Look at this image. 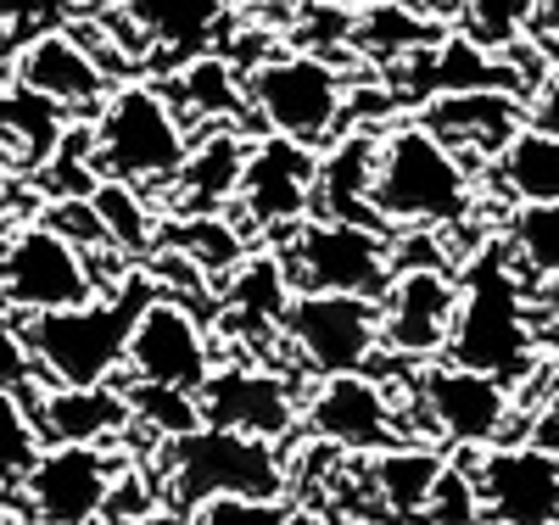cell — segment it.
<instances>
[{
  "label": "cell",
  "instance_id": "obj_33",
  "mask_svg": "<svg viewBox=\"0 0 559 525\" xmlns=\"http://www.w3.org/2000/svg\"><path fill=\"white\" fill-rule=\"evenodd\" d=\"M503 247L532 279L559 274V202H521L503 224Z\"/></svg>",
  "mask_w": 559,
  "mask_h": 525
},
{
  "label": "cell",
  "instance_id": "obj_11",
  "mask_svg": "<svg viewBox=\"0 0 559 525\" xmlns=\"http://www.w3.org/2000/svg\"><path fill=\"white\" fill-rule=\"evenodd\" d=\"M197 403H202L207 425L247 431V437H263V442H280L302 425V397L292 386V374L274 369V363H258L252 353L247 358H218L213 374L202 380Z\"/></svg>",
  "mask_w": 559,
  "mask_h": 525
},
{
  "label": "cell",
  "instance_id": "obj_47",
  "mask_svg": "<svg viewBox=\"0 0 559 525\" xmlns=\"http://www.w3.org/2000/svg\"><path fill=\"white\" fill-rule=\"evenodd\" d=\"M90 525H112V520H90Z\"/></svg>",
  "mask_w": 559,
  "mask_h": 525
},
{
  "label": "cell",
  "instance_id": "obj_29",
  "mask_svg": "<svg viewBox=\"0 0 559 525\" xmlns=\"http://www.w3.org/2000/svg\"><path fill=\"white\" fill-rule=\"evenodd\" d=\"M73 118L57 107V102H45L39 90H28V84H0V146L12 152V163L23 168V174H34L45 157L57 152V140H62V129H68Z\"/></svg>",
  "mask_w": 559,
  "mask_h": 525
},
{
  "label": "cell",
  "instance_id": "obj_6",
  "mask_svg": "<svg viewBox=\"0 0 559 525\" xmlns=\"http://www.w3.org/2000/svg\"><path fill=\"white\" fill-rule=\"evenodd\" d=\"M241 79H247V107L258 112V123L274 129V134L302 140V146H331L353 118L347 73L331 57L308 51V45L269 51Z\"/></svg>",
  "mask_w": 559,
  "mask_h": 525
},
{
  "label": "cell",
  "instance_id": "obj_17",
  "mask_svg": "<svg viewBox=\"0 0 559 525\" xmlns=\"http://www.w3.org/2000/svg\"><path fill=\"white\" fill-rule=\"evenodd\" d=\"M476 475L487 525H559V453L521 442V448H464L459 453Z\"/></svg>",
  "mask_w": 559,
  "mask_h": 525
},
{
  "label": "cell",
  "instance_id": "obj_23",
  "mask_svg": "<svg viewBox=\"0 0 559 525\" xmlns=\"http://www.w3.org/2000/svg\"><path fill=\"white\" fill-rule=\"evenodd\" d=\"M118 12L134 23V34L146 39L152 57L191 62L229 34L236 0H123Z\"/></svg>",
  "mask_w": 559,
  "mask_h": 525
},
{
  "label": "cell",
  "instance_id": "obj_12",
  "mask_svg": "<svg viewBox=\"0 0 559 525\" xmlns=\"http://www.w3.org/2000/svg\"><path fill=\"white\" fill-rule=\"evenodd\" d=\"M313 179H319V146H302L292 134L263 129L247 146L241 168V218L252 235H286L313 213Z\"/></svg>",
  "mask_w": 559,
  "mask_h": 525
},
{
  "label": "cell",
  "instance_id": "obj_25",
  "mask_svg": "<svg viewBox=\"0 0 559 525\" xmlns=\"http://www.w3.org/2000/svg\"><path fill=\"white\" fill-rule=\"evenodd\" d=\"M376 140L381 134H369V129H342L324 146L319 179H313V213L381 224L376 218Z\"/></svg>",
  "mask_w": 559,
  "mask_h": 525
},
{
  "label": "cell",
  "instance_id": "obj_10",
  "mask_svg": "<svg viewBox=\"0 0 559 525\" xmlns=\"http://www.w3.org/2000/svg\"><path fill=\"white\" fill-rule=\"evenodd\" d=\"M118 487V464L102 442H45L17 475L28 525H90L102 520Z\"/></svg>",
  "mask_w": 559,
  "mask_h": 525
},
{
  "label": "cell",
  "instance_id": "obj_24",
  "mask_svg": "<svg viewBox=\"0 0 559 525\" xmlns=\"http://www.w3.org/2000/svg\"><path fill=\"white\" fill-rule=\"evenodd\" d=\"M45 442H107L134 431L123 386H34L28 392Z\"/></svg>",
  "mask_w": 559,
  "mask_h": 525
},
{
  "label": "cell",
  "instance_id": "obj_7",
  "mask_svg": "<svg viewBox=\"0 0 559 525\" xmlns=\"http://www.w3.org/2000/svg\"><path fill=\"white\" fill-rule=\"evenodd\" d=\"M280 258L297 291H353V297H381L386 279L397 274V235L386 224H358L308 213L280 235Z\"/></svg>",
  "mask_w": 559,
  "mask_h": 525
},
{
  "label": "cell",
  "instance_id": "obj_46",
  "mask_svg": "<svg viewBox=\"0 0 559 525\" xmlns=\"http://www.w3.org/2000/svg\"><path fill=\"white\" fill-rule=\"evenodd\" d=\"M12 168H17V163H12V152L0 146V196H7V190H12Z\"/></svg>",
  "mask_w": 559,
  "mask_h": 525
},
{
  "label": "cell",
  "instance_id": "obj_8",
  "mask_svg": "<svg viewBox=\"0 0 559 525\" xmlns=\"http://www.w3.org/2000/svg\"><path fill=\"white\" fill-rule=\"evenodd\" d=\"M280 342L313 380L369 369L381 358V302L353 291H297Z\"/></svg>",
  "mask_w": 559,
  "mask_h": 525
},
{
  "label": "cell",
  "instance_id": "obj_32",
  "mask_svg": "<svg viewBox=\"0 0 559 525\" xmlns=\"http://www.w3.org/2000/svg\"><path fill=\"white\" fill-rule=\"evenodd\" d=\"M163 241L174 252H185L202 274H229L252 252V229L236 224V218H224V213H191V218H174V229H163Z\"/></svg>",
  "mask_w": 559,
  "mask_h": 525
},
{
  "label": "cell",
  "instance_id": "obj_48",
  "mask_svg": "<svg viewBox=\"0 0 559 525\" xmlns=\"http://www.w3.org/2000/svg\"><path fill=\"white\" fill-rule=\"evenodd\" d=\"M0 525H7V514H0Z\"/></svg>",
  "mask_w": 559,
  "mask_h": 525
},
{
  "label": "cell",
  "instance_id": "obj_2",
  "mask_svg": "<svg viewBox=\"0 0 559 525\" xmlns=\"http://www.w3.org/2000/svg\"><path fill=\"white\" fill-rule=\"evenodd\" d=\"M543 330H537V302L521 279V263L509 258V247H487L471 258V269L459 274V313L448 358L498 374L503 386H521L537 369Z\"/></svg>",
  "mask_w": 559,
  "mask_h": 525
},
{
  "label": "cell",
  "instance_id": "obj_45",
  "mask_svg": "<svg viewBox=\"0 0 559 525\" xmlns=\"http://www.w3.org/2000/svg\"><path fill=\"white\" fill-rule=\"evenodd\" d=\"M73 7H79V12L90 17V12H118V7H123V0H73Z\"/></svg>",
  "mask_w": 559,
  "mask_h": 525
},
{
  "label": "cell",
  "instance_id": "obj_40",
  "mask_svg": "<svg viewBox=\"0 0 559 525\" xmlns=\"http://www.w3.org/2000/svg\"><path fill=\"white\" fill-rule=\"evenodd\" d=\"M73 0H0V34H7L12 45L39 34V28H62L73 23Z\"/></svg>",
  "mask_w": 559,
  "mask_h": 525
},
{
  "label": "cell",
  "instance_id": "obj_4",
  "mask_svg": "<svg viewBox=\"0 0 559 525\" xmlns=\"http://www.w3.org/2000/svg\"><path fill=\"white\" fill-rule=\"evenodd\" d=\"M90 129H96V168L140 190H168L179 163L191 157V129L174 95L146 79L112 84L107 102L90 112Z\"/></svg>",
  "mask_w": 559,
  "mask_h": 525
},
{
  "label": "cell",
  "instance_id": "obj_5",
  "mask_svg": "<svg viewBox=\"0 0 559 525\" xmlns=\"http://www.w3.org/2000/svg\"><path fill=\"white\" fill-rule=\"evenodd\" d=\"M163 481L174 509L191 514L207 498H286L292 475L280 464L274 442L202 419L163 442Z\"/></svg>",
  "mask_w": 559,
  "mask_h": 525
},
{
  "label": "cell",
  "instance_id": "obj_31",
  "mask_svg": "<svg viewBox=\"0 0 559 525\" xmlns=\"http://www.w3.org/2000/svg\"><path fill=\"white\" fill-rule=\"evenodd\" d=\"M90 207L102 213L112 252H123V258H146V252H157V241H163V218L146 207V190H140V184L102 174V184L90 190Z\"/></svg>",
  "mask_w": 559,
  "mask_h": 525
},
{
  "label": "cell",
  "instance_id": "obj_35",
  "mask_svg": "<svg viewBox=\"0 0 559 525\" xmlns=\"http://www.w3.org/2000/svg\"><path fill=\"white\" fill-rule=\"evenodd\" d=\"M123 397H129V414H134L140 431H157L163 442H168V437H179V431H191V425H202V403H197V392H185V386L129 380Z\"/></svg>",
  "mask_w": 559,
  "mask_h": 525
},
{
  "label": "cell",
  "instance_id": "obj_34",
  "mask_svg": "<svg viewBox=\"0 0 559 525\" xmlns=\"http://www.w3.org/2000/svg\"><path fill=\"white\" fill-rule=\"evenodd\" d=\"M537 0H448V23L459 34H471L487 51H509L515 39L532 34Z\"/></svg>",
  "mask_w": 559,
  "mask_h": 525
},
{
  "label": "cell",
  "instance_id": "obj_43",
  "mask_svg": "<svg viewBox=\"0 0 559 525\" xmlns=\"http://www.w3.org/2000/svg\"><path fill=\"white\" fill-rule=\"evenodd\" d=\"M286 525H353V520L324 514V509H292V514H286Z\"/></svg>",
  "mask_w": 559,
  "mask_h": 525
},
{
  "label": "cell",
  "instance_id": "obj_27",
  "mask_svg": "<svg viewBox=\"0 0 559 525\" xmlns=\"http://www.w3.org/2000/svg\"><path fill=\"white\" fill-rule=\"evenodd\" d=\"M448 12H419V7H353V51L364 62L397 68L419 57L426 45L448 34Z\"/></svg>",
  "mask_w": 559,
  "mask_h": 525
},
{
  "label": "cell",
  "instance_id": "obj_16",
  "mask_svg": "<svg viewBox=\"0 0 559 525\" xmlns=\"http://www.w3.org/2000/svg\"><path fill=\"white\" fill-rule=\"evenodd\" d=\"M414 403L448 448H492L509 425V386L471 363H431L414 380Z\"/></svg>",
  "mask_w": 559,
  "mask_h": 525
},
{
  "label": "cell",
  "instance_id": "obj_9",
  "mask_svg": "<svg viewBox=\"0 0 559 525\" xmlns=\"http://www.w3.org/2000/svg\"><path fill=\"white\" fill-rule=\"evenodd\" d=\"M102 291L90 252L73 247L62 229H51L45 218H28L23 229L7 235L0 252V302L28 313H51V308H79Z\"/></svg>",
  "mask_w": 559,
  "mask_h": 525
},
{
  "label": "cell",
  "instance_id": "obj_30",
  "mask_svg": "<svg viewBox=\"0 0 559 525\" xmlns=\"http://www.w3.org/2000/svg\"><path fill=\"white\" fill-rule=\"evenodd\" d=\"M492 174L509 202H559V129L526 123L492 157Z\"/></svg>",
  "mask_w": 559,
  "mask_h": 525
},
{
  "label": "cell",
  "instance_id": "obj_26",
  "mask_svg": "<svg viewBox=\"0 0 559 525\" xmlns=\"http://www.w3.org/2000/svg\"><path fill=\"white\" fill-rule=\"evenodd\" d=\"M168 95H174L179 118L202 123V129H224V123H236L247 112V79L224 51H202L191 62H179Z\"/></svg>",
  "mask_w": 559,
  "mask_h": 525
},
{
  "label": "cell",
  "instance_id": "obj_3",
  "mask_svg": "<svg viewBox=\"0 0 559 525\" xmlns=\"http://www.w3.org/2000/svg\"><path fill=\"white\" fill-rule=\"evenodd\" d=\"M476 174L448 140L408 118L376 140V218L386 229H448L471 213Z\"/></svg>",
  "mask_w": 559,
  "mask_h": 525
},
{
  "label": "cell",
  "instance_id": "obj_42",
  "mask_svg": "<svg viewBox=\"0 0 559 525\" xmlns=\"http://www.w3.org/2000/svg\"><path fill=\"white\" fill-rule=\"evenodd\" d=\"M247 7H252L258 17H269V23H292L308 0H247Z\"/></svg>",
  "mask_w": 559,
  "mask_h": 525
},
{
  "label": "cell",
  "instance_id": "obj_22",
  "mask_svg": "<svg viewBox=\"0 0 559 525\" xmlns=\"http://www.w3.org/2000/svg\"><path fill=\"white\" fill-rule=\"evenodd\" d=\"M247 146H252V140H247L236 123L207 129L202 140H191V157L179 163L174 184L163 190L168 207H174V218L236 207V196H241V168H247Z\"/></svg>",
  "mask_w": 559,
  "mask_h": 525
},
{
  "label": "cell",
  "instance_id": "obj_13",
  "mask_svg": "<svg viewBox=\"0 0 559 525\" xmlns=\"http://www.w3.org/2000/svg\"><path fill=\"white\" fill-rule=\"evenodd\" d=\"M302 431L336 453H381L392 442H403V419L392 408V392L381 380H369L364 369L353 374H324L313 380V392L302 397Z\"/></svg>",
  "mask_w": 559,
  "mask_h": 525
},
{
  "label": "cell",
  "instance_id": "obj_36",
  "mask_svg": "<svg viewBox=\"0 0 559 525\" xmlns=\"http://www.w3.org/2000/svg\"><path fill=\"white\" fill-rule=\"evenodd\" d=\"M39 448H45V437H39L28 392L0 386V481H17V475L39 458Z\"/></svg>",
  "mask_w": 559,
  "mask_h": 525
},
{
  "label": "cell",
  "instance_id": "obj_39",
  "mask_svg": "<svg viewBox=\"0 0 559 525\" xmlns=\"http://www.w3.org/2000/svg\"><path fill=\"white\" fill-rule=\"evenodd\" d=\"M0 386H12V392L39 386V369H34V353H28V324L7 302H0Z\"/></svg>",
  "mask_w": 559,
  "mask_h": 525
},
{
  "label": "cell",
  "instance_id": "obj_37",
  "mask_svg": "<svg viewBox=\"0 0 559 525\" xmlns=\"http://www.w3.org/2000/svg\"><path fill=\"white\" fill-rule=\"evenodd\" d=\"M426 525H487L476 475H464V458L437 475V492H431V503H426Z\"/></svg>",
  "mask_w": 559,
  "mask_h": 525
},
{
  "label": "cell",
  "instance_id": "obj_15",
  "mask_svg": "<svg viewBox=\"0 0 559 525\" xmlns=\"http://www.w3.org/2000/svg\"><path fill=\"white\" fill-rule=\"evenodd\" d=\"M381 302V353L426 363V358H448V336H453V313H459V279L437 263H403Z\"/></svg>",
  "mask_w": 559,
  "mask_h": 525
},
{
  "label": "cell",
  "instance_id": "obj_20",
  "mask_svg": "<svg viewBox=\"0 0 559 525\" xmlns=\"http://www.w3.org/2000/svg\"><path fill=\"white\" fill-rule=\"evenodd\" d=\"M419 118L476 168V163H492L509 140L526 129V95H515V90H453V95L419 102Z\"/></svg>",
  "mask_w": 559,
  "mask_h": 525
},
{
  "label": "cell",
  "instance_id": "obj_14",
  "mask_svg": "<svg viewBox=\"0 0 559 525\" xmlns=\"http://www.w3.org/2000/svg\"><path fill=\"white\" fill-rule=\"evenodd\" d=\"M218 363V330H207L179 297L157 291L146 302V313L134 319V336H129V380H157V386H185V392H202V380Z\"/></svg>",
  "mask_w": 559,
  "mask_h": 525
},
{
  "label": "cell",
  "instance_id": "obj_1",
  "mask_svg": "<svg viewBox=\"0 0 559 525\" xmlns=\"http://www.w3.org/2000/svg\"><path fill=\"white\" fill-rule=\"evenodd\" d=\"M163 291L152 269H123L118 285H102L79 308H51L28 313V353L39 369V386H102L123 374L134 319Z\"/></svg>",
  "mask_w": 559,
  "mask_h": 525
},
{
  "label": "cell",
  "instance_id": "obj_18",
  "mask_svg": "<svg viewBox=\"0 0 559 525\" xmlns=\"http://www.w3.org/2000/svg\"><path fill=\"white\" fill-rule=\"evenodd\" d=\"M12 79L39 90L45 102H57L62 112H96L107 102V90H112V73L107 62L84 45V34L73 23L62 28H39L28 39H17V51H12Z\"/></svg>",
  "mask_w": 559,
  "mask_h": 525
},
{
  "label": "cell",
  "instance_id": "obj_21",
  "mask_svg": "<svg viewBox=\"0 0 559 525\" xmlns=\"http://www.w3.org/2000/svg\"><path fill=\"white\" fill-rule=\"evenodd\" d=\"M292 297H297V285H292V274H286V258H280V247L247 252L236 269H229L218 336H247V347L280 342V324H286Z\"/></svg>",
  "mask_w": 559,
  "mask_h": 525
},
{
  "label": "cell",
  "instance_id": "obj_41",
  "mask_svg": "<svg viewBox=\"0 0 559 525\" xmlns=\"http://www.w3.org/2000/svg\"><path fill=\"white\" fill-rule=\"evenodd\" d=\"M532 302H537V330H543V342L559 347V274H554V279H537Z\"/></svg>",
  "mask_w": 559,
  "mask_h": 525
},
{
  "label": "cell",
  "instance_id": "obj_38",
  "mask_svg": "<svg viewBox=\"0 0 559 525\" xmlns=\"http://www.w3.org/2000/svg\"><path fill=\"white\" fill-rule=\"evenodd\" d=\"M286 498H207L185 514V525H286Z\"/></svg>",
  "mask_w": 559,
  "mask_h": 525
},
{
  "label": "cell",
  "instance_id": "obj_19",
  "mask_svg": "<svg viewBox=\"0 0 559 525\" xmlns=\"http://www.w3.org/2000/svg\"><path fill=\"white\" fill-rule=\"evenodd\" d=\"M392 84L408 102H431V95H453V90H515V95H526V79L515 73V62H503V51H487V45H476L459 28H448L419 57L397 62Z\"/></svg>",
  "mask_w": 559,
  "mask_h": 525
},
{
  "label": "cell",
  "instance_id": "obj_28",
  "mask_svg": "<svg viewBox=\"0 0 559 525\" xmlns=\"http://www.w3.org/2000/svg\"><path fill=\"white\" fill-rule=\"evenodd\" d=\"M448 469L442 453L414 448V442H392L381 453H369V492L392 520H419L437 492V475Z\"/></svg>",
  "mask_w": 559,
  "mask_h": 525
},
{
  "label": "cell",
  "instance_id": "obj_44",
  "mask_svg": "<svg viewBox=\"0 0 559 525\" xmlns=\"http://www.w3.org/2000/svg\"><path fill=\"white\" fill-rule=\"evenodd\" d=\"M347 7H419V12H437L442 0H347Z\"/></svg>",
  "mask_w": 559,
  "mask_h": 525
}]
</instances>
